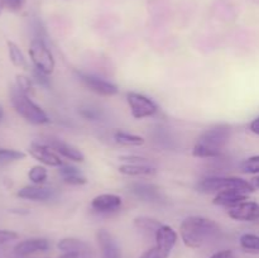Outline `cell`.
I'll return each instance as SVG.
<instances>
[{"mask_svg":"<svg viewBox=\"0 0 259 258\" xmlns=\"http://www.w3.org/2000/svg\"><path fill=\"white\" fill-rule=\"evenodd\" d=\"M15 86L28 96H32L34 94V83H33V80L30 77H28V76L22 75V73L15 76Z\"/></svg>","mask_w":259,"mask_h":258,"instance_id":"4316f807","label":"cell"},{"mask_svg":"<svg viewBox=\"0 0 259 258\" xmlns=\"http://www.w3.org/2000/svg\"><path fill=\"white\" fill-rule=\"evenodd\" d=\"M4 120V109H3V106L0 105V123Z\"/></svg>","mask_w":259,"mask_h":258,"instance_id":"d590c367","label":"cell"},{"mask_svg":"<svg viewBox=\"0 0 259 258\" xmlns=\"http://www.w3.org/2000/svg\"><path fill=\"white\" fill-rule=\"evenodd\" d=\"M53 195H55V190L43 186V185H28L17 192L18 197L32 200V201H46V200L52 199Z\"/></svg>","mask_w":259,"mask_h":258,"instance_id":"2e32d148","label":"cell"},{"mask_svg":"<svg viewBox=\"0 0 259 258\" xmlns=\"http://www.w3.org/2000/svg\"><path fill=\"white\" fill-rule=\"evenodd\" d=\"M129 191L142 201L157 202L162 199V192L158 186L148 182H132L128 186Z\"/></svg>","mask_w":259,"mask_h":258,"instance_id":"5bb4252c","label":"cell"},{"mask_svg":"<svg viewBox=\"0 0 259 258\" xmlns=\"http://www.w3.org/2000/svg\"><path fill=\"white\" fill-rule=\"evenodd\" d=\"M29 57L34 68L46 75H52L56 67V60L52 51L45 39L33 38L29 45Z\"/></svg>","mask_w":259,"mask_h":258,"instance_id":"8992f818","label":"cell"},{"mask_svg":"<svg viewBox=\"0 0 259 258\" xmlns=\"http://www.w3.org/2000/svg\"><path fill=\"white\" fill-rule=\"evenodd\" d=\"M19 238V234L14 230H7V229H0V245L7 244V243L17 240Z\"/></svg>","mask_w":259,"mask_h":258,"instance_id":"f546056e","label":"cell"},{"mask_svg":"<svg viewBox=\"0 0 259 258\" xmlns=\"http://www.w3.org/2000/svg\"><path fill=\"white\" fill-rule=\"evenodd\" d=\"M27 0H5V9L9 12H19L23 9Z\"/></svg>","mask_w":259,"mask_h":258,"instance_id":"1f68e13d","label":"cell"},{"mask_svg":"<svg viewBox=\"0 0 259 258\" xmlns=\"http://www.w3.org/2000/svg\"><path fill=\"white\" fill-rule=\"evenodd\" d=\"M179 235L176 230L167 224H162L154 234L156 244L142 253L139 258H168L176 245Z\"/></svg>","mask_w":259,"mask_h":258,"instance_id":"5b68a950","label":"cell"},{"mask_svg":"<svg viewBox=\"0 0 259 258\" xmlns=\"http://www.w3.org/2000/svg\"><path fill=\"white\" fill-rule=\"evenodd\" d=\"M57 248L61 252H76L80 258H93V249L85 240L77 238H63L57 243Z\"/></svg>","mask_w":259,"mask_h":258,"instance_id":"e0dca14e","label":"cell"},{"mask_svg":"<svg viewBox=\"0 0 259 258\" xmlns=\"http://www.w3.org/2000/svg\"><path fill=\"white\" fill-rule=\"evenodd\" d=\"M96 243L100 250V258H121V250L114 235L106 229L96 232Z\"/></svg>","mask_w":259,"mask_h":258,"instance_id":"8fae6325","label":"cell"},{"mask_svg":"<svg viewBox=\"0 0 259 258\" xmlns=\"http://www.w3.org/2000/svg\"><path fill=\"white\" fill-rule=\"evenodd\" d=\"M210 258H235V254L232 249H222L215 252Z\"/></svg>","mask_w":259,"mask_h":258,"instance_id":"d6a6232c","label":"cell"},{"mask_svg":"<svg viewBox=\"0 0 259 258\" xmlns=\"http://www.w3.org/2000/svg\"><path fill=\"white\" fill-rule=\"evenodd\" d=\"M249 200V194L242 191V190H225V191L218 192L215 195L212 204L218 205V206H225V207H233L235 205L240 204L243 201Z\"/></svg>","mask_w":259,"mask_h":258,"instance_id":"ac0fdd59","label":"cell"},{"mask_svg":"<svg viewBox=\"0 0 259 258\" xmlns=\"http://www.w3.org/2000/svg\"><path fill=\"white\" fill-rule=\"evenodd\" d=\"M125 98L132 116L137 119V120L153 118V116L158 114L159 108L156 104V101L152 100L148 96L143 95V94L136 93V91H129V93H126Z\"/></svg>","mask_w":259,"mask_h":258,"instance_id":"52a82bcc","label":"cell"},{"mask_svg":"<svg viewBox=\"0 0 259 258\" xmlns=\"http://www.w3.org/2000/svg\"><path fill=\"white\" fill-rule=\"evenodd\" d=\"M28 179L33 185H43L48 179V171L43 164H35L28 172Z\"/></svg>","mask_w":259,"mask_h":258,"instance_id":"d4e9b609","label":"cell"},{"mask_svg":"<svg viewBox=\"0 0 259 258\" xmlns=\"http://www.w3.org/2000/svg\"><path fill=\"white\" fill-rule=\"evenodd\" d=\"M24 158V152L12 148H0V163H10V162L22 161Z\"/></svg>","mask_w":259,"mask_h":258,"instance_id":"484cf974","label":"cell"},{"mask_svg":"<svg viewBox=\"0 0 259 258\" xmlns=\"http://www.w3.org/2000/svg\"><path fill=\"white\" fill-rule=\"evenodd\" d=\"M196 189L204 194H218V192L225 191V190H242L247 194L255 191L253 182L235 176L205 177L197 182Z\"/></svg>","mask_w":259,"mask_h":258,"instance_id":"277c9868","label":"cell"},{"mask_svg":"<svg viewBox=\"0 0 259 258\" xmlns=\"http://www.w3.org/2000/svg\"><path fill=\"white\" fill-rule=\"evenodd\" d=\"M162 223L159 220L153 219V218L149 217H137L134 219V227L142 233V234L146 235H153L156 234V232L158 230V228L161 227Z\"/></svg>","mask_w":259,"mask_h":258,"instance_id":"44dd1931","label":"cell"},{"mask_svg":"<svg viewBox=\"0 0 259 258\" xmlns=\"http://www.w3.org/2000/svg\"><path fill=\"white\" fill-rule=\"evenodd\" d=\"M129 159L128 163L120 164L118 171L125 176H152L157 172V168L152 166L151 162L143 157H125Z\"/></svg>","mask_w":259,"mask_h":258,"instance_id":"30bf717a","label":"cell"},{"mask_svg":"<svg viewBox=\"0 0 259 258\" xmlns=\"http://www.w3.org/2000/svg\"><path fill=\"white\" fill-rule=\"evenodd\" d=\"M253 185H254L255 189H259V175L257 177H255L254 180H253Z\"/></svg>","mask_w":259,"mask_h":258,"instance_id":"e575fe53","label":"cell"},{"mask_svg":"<svg viewBox=\"0 0 259 258\" xmlns=\"http://www.w3.org/2000/svg\"><path fill=\"white\" fill-rule=\"evenodd\" d=\"M240 169L243 174L247 175H259V154L248 157L247 159L240 163Z\"/></svg>","mask_w":259,"mask_h":258,"instance_id":"83f0119b","label":"cell"},{"mask_svg":"<svg viewBox=\"0 0 259 258\" xmlns=\"http://www.w3.org/2000/svg\"><path fill=\"white\" fill-rule=\"evenodd\" d=\"M51 248L50 240L46 238H29L22 240L14 247L13 252L18 257H28L38 252H46Z\"/></svg>","mask_w":259,"mask_h":258,"instance_id":"9a60e30c","label":"cell"},{"mask_svg":"<svg viewBox=\"0 0 259 258\" xmlns=\"http://www.w3.org/2000/svg\"><path fill=\"white\" fill-rule=\"evenodd\" d=\"M228 215L237 222L253 223L259 220V204L255 201H243L228 209Z\"/></svg>","mask_w":259,"mask_h":258,"instance_id":"7c38bea8","label":"cell"},{"mask_svg":"<svg viewBox=\"0 0 259 258\" xmlns=\"http://www.w3.org/2000/svg\"><path fill=\"white\" fill-rule=\"evenodd\" d=\"M29 154L37 159L40 164L48 167H61L65 162L61 159V156L47 143L42 142H32L29 146Z\"/></svg>","mask_w":259,"mask_h":258,"instance_id":"9c48e42d","label":"cell"},{"mask_svg":"<svg viewBox=\"0 0 259 258\" xmlns=\"http://www.w3.org/2000/svg\"><path fill=\"white\" fill-rule=\"evenodd\" d=\"M114 141L116 142L120 146L125 147H139L144 144V138L141 136H137V134L128 133V132L124 131H116L114 133Z\"/></svg>","mask_w":259,"mask_h":258,"instance_id":"603a6c76","label":"cell"},{"mask_svg":"<svg viewBox=\"0 0 259 258\" xmlns=\"http://www.w3.org/2000/svg\"><path fill=\"white\" fill-rule=\"evenodd\" d=\"M33 76H34V80L37 81L40 86H43V88L46 89H51L52 83H51L50 75H46V73L40 72L37 68H34V70H33Z\"/></svg>","mask_w":259,"mask_h":258,"instance_id":"f1b7e54d","label":"cell"},{"mask_svg":"<svg viewBox=\"0 0 259 258\" xmlns=\"http://www.w3.org/2000/svg\"><path fill=\"white\" fill-rule=\"evenodd\" d=\"M75 75L76 77L78 78V81H80L86 89H89L90 91L95 93L96 95L114 96L119 93L118 86H116L115 83L111 82V81L105 80V78L99 77V76L93 75V73H88L78 70H75Z\"/></svg>","mask_w":259,"mask_h":258,"instance_id":"ba28073f","label":"cell"},{"mask_svg":"<svg viewBox=\"0 0 259 258\" xmlns=\"http://www.w3.org/2000/svg\"><path fill=\"white\" fill-rule=\"evenodd\" d=\"M232 137V128L228 124H217L199 136L192 148V156L197 158H218L223 154Z\"/></svg>","mask_w":259,"mask_h":258,"instance_id":"7a4b0ae2","label":"cell"},{"mask_svg":"<svg viewBox=\"0 0 259 258\" xmlns=\"http://www.w3.org/2000/svg\"><path fill=\"white\" fill-rule=\"evenodd\" d=\"M8 53H9L10 62L18 68H23V70H27L28 68V61L25 58L24 53L22 52V50L19 48V46L17 43L12 42V40H8Z\"/></svg>","mask_w":259,"mask_h":258,"instance_id":"7402d4cb","label":"cell"},{"mask_svg":"<svg viewBox=\"0 0 259 258\" xmlns=\"http://www.w3.org/2000/svg\"><path fill=\"white\" fill-rule=\"evenodd\" d=\"M10 103L14 110L22 116L28 123L34 125H45L51 121L50 116L39 105L30 99V96L25 95L17 86H13L9 91Z\"/></svg>","mask_w":259,"mask_h":258,"instance_id":"3957f363","label":"cell"},{"mask_svg":"<svg viewBox=\"0 0 259 258\" xmlns=\"http://www.w3.org/2000/svg\"><path fill=\"white\" fill-rule=\"evenodd\" d=\"M91 209L100 214H110L118 211L123 206V199L116 194H101L94 197L90 204Z\"/></svg>","mask_w":259,"mask_h":258,"instance_id":"4fadbf2b","label":"cell"},{"mask_svg":"<svg viewBox=\"0 0 259 258\" xmlns=\"http://www.w3.org/2000/svg\"><path fill=\"white\" fill-rule=\"evenodd\" d=\"M80 114L86 120H98L100 118V111L94 108H90V106H88V108H81Z\"/></svg>","mask_w":259,"mask_h":258,"instance_id":"4dcf8cb0","label":"cell"},{"mask_svg":"<svg viewBox=\"0 0 259 258\" xmlns=\"http://www.w3.org/2000/svg\"><path fill=\"white\" fill-rule=\"evenodd\" d=\"M47 144H50L61 157H65V158L70 159V161L80 162V163L85 161V154L80 149L76 148L75 146L67 143V142H63L61 139H52Z\"/></svg>","mask_w":259,"mask_h":258,"instance_id":"d6986e66","label":"cell"},{"mask_svg":"<svg viewBox=\"0 0 259 258\" xmlns=\"http://www.w3.org/2000/svg\"><path fill=\"white\" fill-rule=\"evenodd\" d=\"M58 174L62 177L63 182L67 185H73V186H81V185L88 184V180L83 176L82 172L76 166L70 163H63L62 166L58 167Z\"/></svg>","mask_w":259,"mask_h":258,"instance_id":"ffe728a7","label":"cell"},{"mask_svg":"<svg viewBox=\"0 0 259 258\" xmlns=\"http://www.w3.org/2000/svg\"><path fill=\"white\" fill-rule=\"evenodd\" d=\"M239 244L245 252L259 253V235L253 234V233H245L240 237Z\"/></svg>","mask_w":259,"mask_h":258,"instance_id":"cb8c5ba5","label":"cell"},{"mask_svg":"<svg viewBox=\"0 0 259 258\" xmlns=\"http://www.w3.org/2000/svg\"><path fill=\"white\" fill-rule=\"evenodd\" d=\"M249 129H250V132H252V133H254V134H257V136H259V116H257V118H254L252 121H250Z\"/></svg>","mask_w":259,"mask_h":258,"instance_id":"836d02e7","label":"cell"},{"mask_svg":"<svg viewBox=\"0 0 259 258\" xmlns=\"http://www.w3.org/2000/svg\"><path fill=\"white\" fill-rule=\"evenodd\" d=\"M3 9H5V0H0V13L3 12Z\"/></svg>","mask_w":259,"mask_h":258,"instance_id":"8d00e7d4","label":"cell"},{"mask_svg":"<svg viewBox=\"0 0 259 258\" xmlns=\"http://www.w3.org/2000/svg\"><path fill=\"white\" fill-rule=\"evenodd\" d=\"M222 233L219 224L214 220L199 215H191L180 224V235L187 248H201Z\"/></svg>","mask_w":259,"mask_h":258,"instance_id":"6da1fadb","label":"cell"}]
</instances>
